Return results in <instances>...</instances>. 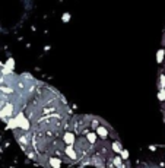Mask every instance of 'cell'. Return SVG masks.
Returning a JSON list of instances; mask_svg holds the SVG:
<instances>
[{
  "label": "cell",
  "instance_id": "cell-6",
  "mask_svg": "<svg viewBox=\"0 0 165 168\" xmlns=\"http://www.w3.org/2000/svg\"><path fill=\"white\" fill-rule=\"evenodd\" d=\"M120 156H121L123 159H127V158H129V152L126 151V149H121V152H120Z\"/></svg>",
  "mask_w": 165,
  "mask_h": 168
},
{
  "label": "cell",
  "instance_id": "cell-7",
  "mask_svg": "<svg viewBox=\"0 0 165 168\" xmlns=\"http://www.w3.org/2000/svg\"><path fill=\"white\" fill-rule=\"evenodd\" d=\"M62 21H63V22H69V21H70V13H65V15H63V16H62Z\"/></svg>",
  "mask_w": 165,
  "mask_h": 168
},
{
  "label": "cell",
  "instance_id": "cell-3",
  "mask_svg": "<svg viewBox=\"0 0 165 168\" xmlns=\"http://www.w3.org/2000/svg\"><path fill=\"white\" fill-rule=\"evenodd\" d=\"M3 66L6 67V69H9V70H13V67H15V60L10 57V59L6 62V65H3Z\"/></svg>",
  "mask_w": 165,
  "mask_h": 168
},
{
  "label": "cell",
  "instance_id": "cell-4",
  "mask_svg": "<svg viewBox=\"0 0 165 168\" xmlns=\"http://www.w3.org/2000/svg\"><path fill=\"white\" fill-rule=\"evenodd\" d=\"M158 98L159 101H165V88H159V92H158Z\"/></svg>",
  "mask_w": 165,
  "mask_h": 168
},
{
  "label": "cell",
  "instance_id": "cell-5",
  "mask_svg": "<svg viewBox=\"0 0 165 168\" xmlns=\"http://www.w3.org/2000/svg\"><path fill=\"white\" fill-rule=\"evenodd\" d=\"M159 88H165V75L159 76Z\"/></svg>",
  "mask_w": 165,
  "mask_h": 168
},
{
  "label": "cell",
  "instance_id": "cell-2",
  "mask_svg": "<svg viewBox=\"0 0 165 168\" xmlns=\"http://www.w3.org/2000/svg\"><path fill=\"white\" fill-rule=\"evenodd\" d=\"M164 56H165V50H158V53H156V62L162 63L164 62Z\"/></svg>",
  "mask_w": 165,
  "mask_h": 168
},
{
  "label": "cell",
  "instance_id": "cell-1",
  "mask_svg": "<svg viewBox=\"0 0 165 168\" xmlns=\"http://www.w3.org/2000/svg\"><path fill=\"white\" fill-rule=\"evenodd\" d=\"M15 114H16V111H15V105H13V102L6 101V102L0 104V118H1L3 121L7 123V120L12 118Z\"/></svg>",
  "mask_w": 165,
  "mask_h": 168
}]
</instances>
